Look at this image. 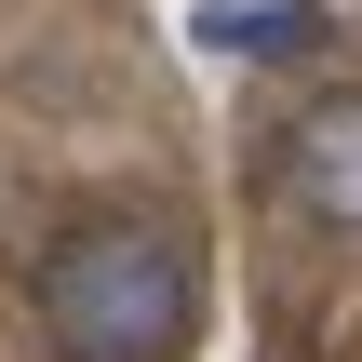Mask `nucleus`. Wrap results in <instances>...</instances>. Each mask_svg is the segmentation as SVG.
Returning <instances> with one entry per match:
<instances>
[{
	"label": "nucleus",
	"instance_id": "nucleus-1",
	"mask_svg": "<svg viewBox=\"0 0 362 362\" xmlns=\"http://www.w3.org/2000/svg\"><path fill=\"white\" fill-rule=\"evenodd\" d=\"M188 309H202V255L161 215H81L40 255V336L67 362H175Z\"/></svg>",
	"mask_w": 362,
	"mask_h": 362
},
{
	"label": "nucleus",
	"instance_id": "nucleus-2",
	"mask_svg": "<svg viewBox=\"0 0 362 362\" xmlns=\"http://www.w3.org/2000/svg\"><path fill=\"white\" fill-rule=\"evenodd\" d=\"M282 202H296L309 228L362 242V94H322V107L282 134Z\"/></svg>",
	"mask_w": 362,
	"mask_h": 362
},
{
	"label": "nucleus",
	"instance_id": "nucleus-3",
	"mask_svg": "<svg viewBox=\"0 0 362 362\" xmlns=\"http://www.w3.org/2000/svg\"><path fill=\"white\" fill-rule=\"evenodd\" d=\"M202 40H215V54H309L322 13H309V0H255V13H202Z\"/></svg>",
	"mask_w": 362,
	"mask_h": 362
}]
</instances>
